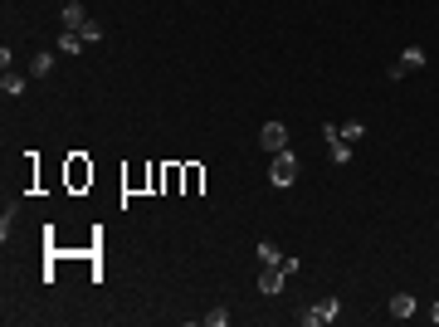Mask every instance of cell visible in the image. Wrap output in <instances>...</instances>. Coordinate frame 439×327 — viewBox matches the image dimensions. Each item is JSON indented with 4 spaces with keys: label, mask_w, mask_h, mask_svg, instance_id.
I'll return each mask as SVG.
<instances>
[{
    "label": "cell",
    "mask_w": 439,
    "mask_h": 327,
    "mask_svg": "<svg viewBox=\"0 0 439 327\" xmlns=\"http://www.w3.org/2000/svg\"><path fill=\"white\" fill-rule=\"evenodd\" d=\"M83 25H88V10H83L79 0H69V5H64V29H83Z\"/></svg>",
    "instance_id": "9c48e42d"
},
{
    "label": "cell",
    "mask_w": 439,
    "mask_h": 327,
    "mask_svg": "<svg viewBox=\"0 0 439 327\" xmlns=\"http://www.w3.org/2000/svg\"><path fill=\"white\" fill-rule=\"evenodd\" d=\"M323 137H327V156L337 166H346V161H351V142L337 137V122H323Z\"/></svg>",
    "instance_id": "5b68a950"
},
{
    "label": "cell",
    "mask_w": 439,
    "mask_h": 327,
    "mask_svg": "<svg viewBox=\"0 0 439 327\" xmlns=\"http://www.w3.org/2000/svg\"><path fill=\"white\" fill-rule=\"evenodd\" d=\"M49 69H54V54H49V49H39V54L29 59V74H34V79H44Z\"/></svg>",
    "instance_id": "8fae6325"
},
{
    "label": "cell",
    "mask_w": 439,
    "mask_h": 327,
    "mask_svg": "<svg viewBox=\"0 0 439 327\" xmlns=\"http://www.w3.org/2000/svg\"><path fill=\"white\" fill-rule=\"evenodd\" d=\"M205 323H210V327H224V323H229V308H210V313H205Z\"/></svg>",
    "instance_id": "2e32d148"
},
{
    "label": "cell",
    "mask_w": 439,
    "mask_h": 327,
    "mask_svg": "<svg viewBox=\"0 0 439 327\" xmlns=\"http://www.w3.org/2000/svg\"><path fill=\"white\" fill-rule=\"evenodd\" d=\"M254 254H259V269H273V264H283V254H278V249H273L269 239H264V244H259Z\"/></svg>",
    "instance_id": "4fadbf2b"
},
{
    "label": "cell",
    "mask_w": 439,
    "mask_h": 327,
    "mask_svg": "<svg viewBox=\"0 0 439 327\" xmlns=\"http://www.w3.org/2000/svg\"><path fill=\"white\" fill-rule=\"evenodd\" d=\"M425 64H430V59H425V49H420V44H410V49H400V59H396V64L386 69V79H396V84H400V79L420 74Z\"/></svg>",
    "instance_id": "6da1fadb"
},
{
    "label": "cell",
    "mask_w": 439,
    "mask_h": 327,
    "mask_svg": "<svg viewBox=\"0 0 439 327\" xmlns=\"http://www.w3.org/2000/svg\"><path fill=\"white\" fill-rule=\"evenodd\" d=\"M269 181L273 186H293L298 181V156L283 147V152H273V161H269Z\"/></svg>",
    "instance_id": "7a4b0ae2"
},
{
    "label": "cell",
    "mask_w": 439,
    "mask_h": 327,
    "mask_svg": "<svg viewBox=\"0 0 439 327\" xmlns=\"http://www.w3.org/2000/svg\"><path fill=\"white\" fill-rule=\"evenodd\" d=\"M25 84H29V79H20L15 69H5V79H0V93H5V98H20V93H25Z\"/></svg>",
    "instance_id": "30bf717a"
},
{
    "label": "cell",
    "mask_w": 439,
    "mask_h": 327,
    "mask_svg": "<svg viewBox=\"0 0 439 327\" xmlns=\"http://www.w3.org/2000/svg\"><path fill=\"white\" fill-rule=\"evenodd\" d=\"M386 313H391L396 323H405V318H415V298H410V293H391V303H386Z\"/></svg>",
    "instance_id": "52a82bcc"
},
{
    "label": "cell",
    "mask_w": 439,
    "mask_h": 327,
    "mask_svg": "<svg viewBox=\"0 0 439 327\" xmlns=\"http://www.w3.org/2000/svg\"><path fill=\"white\" fill-rule=\"evenodd\" d=\"M283 279H288V274H283V264L264 269V274H259V293H269V298H273V293H283Z\"/></svg>",
    "instance_id": "8992f818"
},
{
    "label": "cell",
    "mask_w": 439,
    "mask_h": 327,
    "mask_svg": "<svg viewBox=\"0 0 439 327\" xmlns=\"http://www.w3.org/2000/svg\"><path fill=\"white\" fill-rule=\"evenodd\" d=\"M54 49H59V54H79V49H83V34H79V29H59V34H54Z\"/></svg>",
    "instance_id": "ba28073f"
},
{
    "label": "cell",
    "mask_w": 439,
    "mask_h": 327,
    "mask_svg": "<svg viewBox=\"0 0 439 327\" xmlns=\"http://www.w3.org/2000/svg\"><path fill=\"white\" fill-rule=\"evenodd\" d=\"M337 313H342V298H323V303L303 308L298 323H303V327H327V323H337Z\"/></svg>",
    "instance_id": "3957f363"
},
{
    "label": "cell",
    "mask_w": 439,
    "mask_h": 327,
    "mask_svg": "<svg viewBox=\"0 0 439 327\" xmlns=\"http://www.w3.org/2000/svg\"><path fill=\"white\" fill-rule=\"evenodd\" d=\"M259 147H264V152H283V147H288V127H283V122H264V127H259Z\"/></svg>",
    "instance_id": "277c9868"
},
{
    "label": "cell",
    "mask_w": 439,
    "mask_h": 327,
    "mask_svg": "<svg viewBox=\"0 0 439 327\" xmlns=\"http://www.w3.org/2000/svg\"><path fill=\"white\" fill-rule=\"evenodd\" d=\"M337 137H342V142H351V147H356V142H361V137H366V122H342V127H337Z\"/></svg>",
    "instance_id": "7c38bea8"
},
{
    "label": "cell",
    "mask_w": 439,
    "mask_h": 327,
    "mask_svg": "<svg viewBox=\"0 0 439 327\" xmlns=\"http://www.w3.org/2000/svg\"><path fill=\"white\" fill-rule=\"evenodd\" d=\"M79 34H83V44H98V39H103V25H98V20H88Z\"/></svg>",
    "instance_id": "9a60e30c"
},
{
    "label": "cell",
    "mask_w": 439,
    "mask_h": 327,
    "mask_svg": "<svg viewBox=\"0 0 439 327\" xmlns=\"http://www.w3.org/2000/svg\"><path fill=\"white\" fill-rule=\"evenodd\" d=\"M15 215H20V201H10V206L0 211V234H10V225H15Z\"/></svg>",
    "instance_id": "5bb4252c"
},
{
    "label": "cell",
    "mask_w": 439,
    "mask_h": 327,
    "mask_svg": "<svg viewBox=\"0 0 439 327\" xmlns=\"http://www.w3.org/2000/svg\"><path fill=\"white\" fill-rule=\"evenodd\" d=\"M430 318H435V327H439V298H435V308H430Z\"/></svg>",
    "instance_id": "e0dca14e"
}]
</instances>
